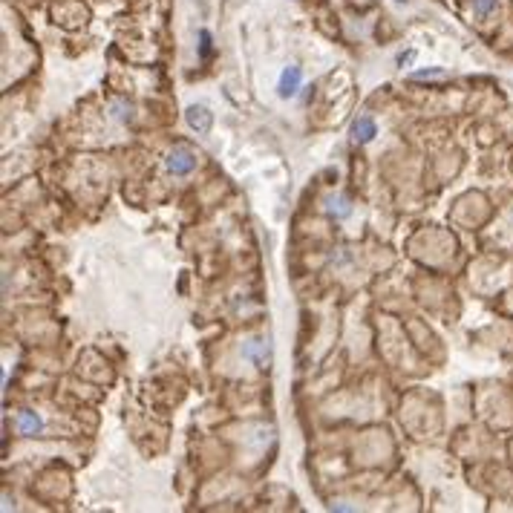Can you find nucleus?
Listing matches in <instances>:
<instances>
[{
    "label": "nucleus",
    "instance_id": "1",
    "mask_svg": "<svg viewBox=\"0 0 513 513\" xmlns=\"http://www.w3.org/2000/svg\"><path fill=\"white\" fill-rule=\"evenodd\" d=\"M164 164H168V171L173 173V176H188L193 168H197V156H193V150H188V147H173L171 153H168V159H164Z\"/></svg>",
    "mask_w": 513,
    "mask_h": 513
},
{
    "label": "nucleus",
    "instance_id": "2",
    "mask_svg": "<svg viewBox=\"0 0 513 513\" xmlns=\"http://www.w3.org/2000/svg\"><path fill=\"white\" fill-rule=\"evenodd\" d=\"M185 118H188V124L197 133H208V130H211V124H214V113L208 107H202V104H190Z\"/></svg>",
    "mask_w": 513,
    "mask_h": 513
},
{
    "label": "nucleus",
    "instance_id": "3",
    "mask_svg": "<svg viewBox=\"0 0 513 513\" xmlns=\"http://www.w3.org/2000/svg\"><path fill=\"white\" fill-rule=\"evenodd\" d=\"M242 358H245V360H251V364H254L257 369H266V366H268V360H271L268 346L262 343V340H248V343L242 346Z\"/></svg>",
    "mask_w": 513,
    "mask_h": 513
},
{
    "label": "nucleus",
    "instance_id": "4",
    "mask_svg": "<svg viewBox=\"0 0 513 513\" xmlns=\"http://www.w3.org/2000/svg\"><path fill=\"white\" fill-rule=\"evenodd\" d=\"M375 133H378V127H375V121H372L369 116L355 118V124H352V142L355 145H369L372 138H375Z\"/></svg>",
    "mask_w": 513,
    "mask_h": 513
},
{
    "label": "nucleus",
    "instance_id": "5",
    "mask_svg": "<svg viewBox=\"0 0 513 513\" xmlns=\"http://www.w3.org/2000/svg\"><path fill=\"white\" fill-rule=\"evenodd\" d=\"M300 81H303L300 66H288V69H283V75H280V87H277V90H280L283 99H291V95H297Z\"/></svg>",
    "mask_w": 513,
    "mask_h": 513
},
{
    "label": "nucleus",
    "instance_id": "6",
    "mask_svg": "<svg viewBox=\"0 0 513 513\" xmlns=\"http://www.w3.org/2000/svg\"><path fill=\"white\" fill-rule=\"evenodd\" d=\"M326 211H329V216H335V219H346L352 214V202L346 197H329L326 199Z\"/></svg>",
    "mask_w": 513,
    "mask_h": 513
},
{
    "label": "nucleus",
    "instance_id": "7",
    "mask_svg": "<svg viewBox=\"0 0 513 513\" xmlns=\"http://www.w3.org/2000/svg\"><path fill=\"white\" fill-rule=\"evenodd\" d=\"M18 429H21L23 436H35V433H40V429H44V421H40L38 412H21Z\"/></svg>",
    "mask_w": 513,
    "mask_h": 513
},
{
    "label": "nucleus",
    "instance_id": "8",
    "mask_svg": "<svg viewBox=\"0 0 513 513\" xmlns=\"http://www.w3.org/2000/svg\"><path fill=\"white\" fill-rule=\"evenodd\" d=\"M473 12L479 18H488L496 12V0H473Z\"/></svg>",
    "mask_w": 513,
    "mask_h": 513
},
{
    "label": "nucleus",
    "instance_id": "9",
    "mask_svg": "<svg viewBox=\"0 0 513 513\" xmlns=\"http://www.w3.org/2000/svg\"><path fill=\"white\" fill-rule=\"evenodd\" d=\"M415 81H427V78H447L445 69H418V73H412Z\"/></svg>",
    "mask_w": 513,
    "mask_h": 513
},
{
    "label": "nucleus",
    "instance_id": "10",
    "mask_svg": "<svg viewBox=\"0 0 513 513\" xmlns=\"http://www.w3.org/2000/svg\"><path fill=\"white\" fill-rule=\"evenodd\" d=\"M199 40H202V58H208V55H211V35L202 29V32H199Z\"/></svg>",
    "mask_w": 513,
    "mask_h": 513
},
{
    "label": "nucleus",
    "instance_id": "11",
    "mask_svg": "<svg viewBox=\"0 0 513 513\" xmlns=\"http://www.w3.org/2000/svg\"><path fill=\"white\" fill-rule=\"evenodd\" d=\"M116 110H118L116 118H121V121H124V118H130V104H127V107H124V104H116Z\"/></svg>",
    "mask_w": 513,
    "mask_h": 513
},
{
    "label": "nucleus",
    "instance_id": "12",
    "mask_svg": "<svg viewBox=\"0 0 513 513\" xmlns=\"http://www.w3.org/2000/svg\"><path fill=\"white\" fill-rule=\"evenodd\" d=\"M412 58H415V52H407V55H398V64H401V66H404V64H410Z\"/></svg>",
    "mask_w": 513,
    "mask_h": 513
}]
</instances>
